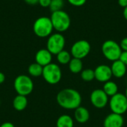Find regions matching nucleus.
<instances>
[{
	"instance_id": "1",
	"label": "nucleus",
	"mask_w": 127,
	"mask_h": 127,
	"mask_svg": "<svg viewBox=\"0 0 127 127\" xmlns=\"http://www.w3.org/2000/svg\"><path fill=\"white\" fill-rule=\"evenodd\" d=\"M56 99L60 106L68 110H75L82 103L81 95L74 89H64L60 91Z\"/></svg>"
},
{
	"instance_id": "2",
	"label": "nucleus",
	"mask_w": 127,
	"mask_h": 127,
	"mask_svg": "<svg viewBox=\"0 0 127 127\" xmlns=\"http://www.w3.org/2000/svg\"><path fill=\"white\" fill-rule=\"evenodd\" d=\"M54 29L58 33H63L68 30L71 25L70 16L65 11L60 10L51 13L50 17Z\"/></svg>"
},
{
	"instance_id": "3",
	"label": "nucleus",
	"mask_w": 127,
	"mask_h": 127,
	"mask_svg": "<svg viewBox=\"0 0 127 127\" xmlns=\"http://www.w3.org/2000/svg\"><path fill=\"white\" fill-rule=\"evenodd\" d=\"M54 27L50 17L40 16L37 18L33 25L34 33L40 38L48 37L52 34Z\"/></svg>"
},
{
	"instance_id": "4",
	"label": "nucleus",
	"mask_w": 127,
	"mask_h": 127,
	"mask_svg": "<svg viewBox=\"0 0 127 127\" xmlns=\"http://www.w3.org/2000/svg\"><path fill=\"white\" fill-rule=\"evenodd\" d=\"M101 51L106 59L114 62L119 60L123 51L120 44L112 39H108L102 44Z\"/></svg>"
},
{
	"instance_id": "5",
	"label": "nucleus",
	"mask_w": 127,
	"mask_h": 127,
	"mask_svg": "<svg viewBox=\"0 0 127 127\" xmlns=\"http://www.w3.org/2000/svg\"><path fill=\"white\" fill-rule=\"evenodd\" d=\"M13 86L18 95L28 96L33 90V82L29 76L21 74L15 78Z\"/></svg>"
},
{
	"instance_id": "6",
	"label": "nucleus",
	"mask_w": 127,
	"mask_h": 127,
	"mask_svg": "<svg viewBox=\"0 0 127 127\" xmlns=\"http://www.w3.org/2000/svg\"><path fill=\"white\" fill-rule=\"evenodd\" d=\"M45 82L51 85L57 84L62 78V70L56 63H50L43 67L42 75Z\"/></svg>"
},
{
	"instance_id": "7",
	"label": "nucleus",
	"mask_w": 127,
	"mask_h": 127,
	"mask_svg": "<svg viewBox=\"0 0 127 127\" xmlns=\"http://www.w3.org/2000/svg\"><path fill=\"white\" fill-rule=\"evenodd\" d=\"M65 45V39L61 33H52L48 37L47 49L53 54L57 55L58 53L64 50Z\"/></svg>"
},
{
	"instance_id": "8",
	"label": "nucleus",
	"mask_w": 127,
	"mask_h": 127,
	"mask_svg": "<svg viewBox=\"0 0 127 127\" xmlns=\"http://www.w3.org/2000/svg\"><path fill=\"white\" fill-rule=\"evenodd\" d=\"M109 104L113 113L122 115L127 112V98L124 94L117 93L111 97Z\"/></svg>"
},
{
	"instance_id": "9",
	"label": "nucleus",
	"mask_w": 127,
	"mask_h": 127,
	"mask_svg": "<svg viewBox=\"0 0 127 127\" xmlns=\"http://www.w3.org/2000/svg\"><path fill=\"white\" fill-rule=\"evenodd\" d=\"M91 49V44L87 40L80 39L72 45L70 53L72 57L82 60L89 54Z\"/></svg>"
},
{
	"instance_id": "10",
	"label": "nucleus",
	"mask_w": 127,
	"mask_h": 127,
	"mask_svg": "<svg viewBox=\"0 0 127 127\" xmlns=\"http://www.w3.org/2000/svg\"><path fill=\"white\" fill-rule=\"evenodd\" d=\"M90 101L92 104L97 109H103L109 103V96L103 89H95L90 95Z\"/></svg>"
},
{
	"instance_id": "11",
	"label": "nucleus",
	"mask_w": 127,
	"mask_h": 127,
	"mask_svg": "<svg viewBox=\"0 0 127 127\" xmlns=\"http://www.w3.org/2000/svg\"><path fill=\"white\" fill-rule=\"evenodd\" d=\"M94 71L95 79L100 83H106L109 81L112 77L111 67L107 65H99L95 68Z\"/></svg>"
},
{
	"instance_id": "12",
	"label": "nucleus",
	"mask_w": 127,
	"mask_h": 127,
	"mask_svg": "<svg viewBox=\"0 0 127 127\" xmlns=\"http://www.w3.org/2000/svg\"><path fill=\"white\" fill-rule=\"evenodd\" d=\"M124 119L121 115L112 112L104 119L103 127H123Z\"/></svg>"
},
{
	"instance_id": "13",
	"label": "nucleus",
	"mask_w": 127,
	"mask_h": 127,
	"mask_svg": "<svg viewBox=\"0 0 127 127\" xmlns=\"http://www.w3.org/2000/svg\"><path fill=\"white\" fill-rule=\"evenodd\" d=\"M52 54L47 49L42 48L39 50L35 55L36 63L42 65V67L51 63L52 61Z\"/></svg>"
},
{
	"instance_id": "14",
	"label": "nucleus",
	"mask_w": 127,
	"mask_h": 127,
	"mask_svg": "<svg viewBox=\"0 0 127 127\" xmlns=\"http://www.w3.org/2000/svg\"><path fill=\"white\" fill-rule=\"evenodd\" d=\"M111 67L112 76L116 78H122L127 73V66L120 60L112 62Z\"/></svg>"
},
{
	"instance_id": "15",
	"label": "nucleus",
	"mask_w": 127,
	"mask_h": 127,
	"mask_svg": "<svg viewBox=\"0 0 127 127\" xmlns=\"http://www.w3.org/2000/svg\"><path fill=\"white\" fill-rule=\"evenodd\" d=\"M74 119L79 124H86L90 118L89 111L83 106H79L74 110Z\"/></svg>"
},
{
	"instance_id": "16",
	"label": "nucleus",
	"mask_w": 127,
	"mask_h": 127,
	"mask_svg": "<svg viewBox=\"0 0 127 127\" xmlns=\"http://www.w3.org/2000/svg\"><path fill=\"white\" fill-rule=\"evenodd\" d=\"M13 106L15 110L21 112L23 111L28 106V98L27 96L17 95L13 101Z\"/></svg>"
},
{
	"instance_id": "17",
	"label": "nucleus",
	"mask_w": 127,
	"mask_h": 127,
	"mask_svg": "<svg viewBox=\"0 0 127 127\" xmlns=\"http://www.w3.org/2000/svg\"><path fill=\"white\" fill-rule=\"evenodd\" d=\"M83 64L82 60L72 57L71 61L68 63V68L69 71L72 74H79L83 71Z\"/></svg>"
},
{
	"instance_id": "18",
	"label": "nucleus",
	"mask_w": 127,
	"mask_h": 127,
	"mask_svg": "<svg viewBox=\"0 0 127 127\" xmlns=\"http://www.w3.org/2000/svg\"><path fill=\"white\" fill-rule=\"evenodd\" d=\"M103 90L109 97H112L117 93H118V86L116 83L109 80L104 83Z\"/></svg>"
},
{
	"instance_id": "19",
	"label": "nucleus",
	"mask_w": 127,
	"mask_h": 127,
	"mask_svg": "<svg viewBox=\"0 0 127 127\" xmlns=\"http://www.w3.org/2000/svg\"><path fill=\"white\" fill-rule=\"evenodd\" d=\"M57 127H74V120L68 115H60L56 123Z\"/></svg>"
},
{
	"instance_id": "20",
	"label": "nucleus",
	"mask_w": 127,
	"mask_h": 127,
	"mask_svg": "<svg viewBox=\"0 0 127 127\" xmlns=\"http://www.w3.org/2000/svg\"><path fill=\"white\" fill-rule=\"evenodd\" d=\"M57 60L58 63L61 65H67L69 63L71 60L72 59V56L70 52L65 50H63L60 53H58L57 55Z\"/></svg>"
},
{
	"instance_id": "21",
	"label": "nucleus",
	"mask_w": 127,
	"mask_h": 127,
	"mask_svg": "<svg viewBox=\"0 0 127 127\" xmlns=\"http://www.w3.org/2000/svg\"><path fill=\"white\" fill-rule=\"evenodd\" d=\"M42 71H43V67L38 64L37 63H32L29 65L28 71L29 74L32 77H40L42 75Z\"/></svg>"
},
{
	"instance_id": "22",
	"label": "nucleus",
	"mask_w": 127,
	"mask_h": 127,
	"mask_svg": "<svg viewBox=\"0 0 127 127\" xmlns=\"http://www.w3.org/2000/svg\"><path fill=\"white\" fill-rule=\"evenodd\" d=\"M80 77L81 79L85 82H91L93 80L95 79V71L91 68H86L83 69V71L80 72Z\"/></svg>"
},
{
	"instance_id": "23",
	"label": "nucleus",
	"mask_w": 127,
	"mask_h": 127,
	"mask_svg": "<svg viewBox=\"0 0 127 127\" xmlns=\"http://www.w3.org/2000/svg\"><path fill=\"white\" fill-rule=\"evenodd\" d=\"M63 6H64V0H51L49 6V9L52 13L54 11L63 10Z\"/></svg>"
},
{
	"instance_id": "24",
	"label": "nucleus",
	"mask_w": 127,
	"mask_h": 127,
	"mask_svg": "<svg viewBox=\"0 0 127 127\" xmlns=\"http://www.w3.org/2000/svg\"><path fill=\"white\" fill-rule=\"evenodd\" d=\"M68 2L74 7H82L83 6L87 0H67Z\"/></svg>"
},
{
	"instance_id": "25",
	"label": "nucleus",
	"mask_w": 127,
	"mask_h": 127,
	"mask_svg": "<svg viewBox=\"0 0 127 127\" xmlns=\"http://www.w3.org/2000/svg\"><path fill=\"white\" fill-rule=\"evenodd\" d=\"M120 46L123 51H127V37L121 39L120 42Z\"/></svg>"
},
{
	"instance_id": "26",
	"label": "nucleus",
	"mask_w": 127,
	"mask_h": 127,
	"mask_svg": "<svg viewBox=\"0 0 127 127\" xmlns=\"http://www.w3.org/2000/svg\"><path fill=\"white\" fill-rule=\"evenodd\" d=\"M51 0H39V4L42 7H49Z\"/></svg>"
},
{
	"instance_id": "27",
	"label": "nucleus",
	"mask_w": 127,
	"mask_h": 127,
	"mask_svg": "<svg viewBox=\"0 0 127 127\" xmlns=\"http://www.w3.org/2000/svg\"><path fill=\"white\" fill-rule=\"evenodd\" d=\"M119 60L127 66V51H122Z\"/></svg>"
},
{
	"instance_id": "28",
	"label": "nucleus",
	"mask_w": 127,
	"mask_h": 127,
	"mask_svg": "<svg viewBox=\"0 0 127 127\" xmlns=\"http://www.w3.org/2000/svg\"><path fill=\"white\" fill-rule=\"evenodd\" d=\"M118 2L119 6L121 7L124 8V7H127V0H118Z\"/></svg>"
},
{
	"instance_id": "29",
	"label": "nucleus",
	"mask_w": 127,
	"mask_h": 127,
	"mask_svg": "<svg viewBox=\"0 0 127 127\" xmlns=\"http://www.w3.org/2000/svg\"><path fill=\"white\" fill-rule=\"evenodd\" d=\"M28 4L30 5H35L36 4H39V0H24Z\"/></svg>"
},
{
	"instance_id": "30",
	"label": "nucleus",
	"mask_w": 127,
	"mask_h": 127,
	"mask_svg": "<svg viewBox=\"0 0 127 127\" xmlns=\"http://www.w3.org/2000/svg\"><path fill=\"white\" fill-rule=\"evenodd\" d=\"M0 127H14V125L12 124V123H10V122H4V123H3Z\"/></svg>"
},
{
	"instance_id": "31",
	"label": "nucleus",
	"mask_w": 127,
	"mask_h": 127,
	"mask_svg": "<svg viewBox=\"0 0 127 127\" xmlns=\"http://www.w3.org/2000/svg\"><path fill=\"white\" fill-rule=\"evenodd\" d=\"M5 80V76L2 72H0V84L3 83Z\"/></svg>"
},
{
	"instance_id": "32",
	"label": "nucleus",
	"mask_w": 127,
	"mask_h": 127,
	"mask_svg": "<svg viewBox=\"0 0 127 127\" xmlns=\"http://www.w3.org/2000/svg\"><path fill=\"white\" fill-rule=\"evenodd\" d=\"M123 16L124 17V19L127 21V7L124 8V11H123Z\"/></svg>"
},
{
	"instance_id": "33",
	"label": "nucleus",
	"mask_w": 127,
	"mask_h": 127,
	"mask_svg": "<svg viewBox=\"0 0 127 127\" xmlns=\"http://www.w3.org/2000/svg\"><path fill=\"white\" fill-rule=\"evenodd\" d=\"M124 95H125V96L127 97V87L126 88V90H125V94H124Z\"/></svg>"
}]
</instances>
